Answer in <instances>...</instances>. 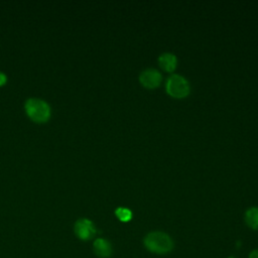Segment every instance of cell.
Returning a JSON list of instances; mask_svg holds the SVG:
<instances>
[{
  "mask_svg": "<svg viewBox=\"0 0 258 258\" xmlns=\"http://www.w3.org/2000/svg\"><path fill=\"white\" fill-rule=\"evenodd\" d=\"M75 232L80 239L89 240L96 234V229L90 220L81 219L75 225Z\"/></svg>",
  "mask_w": 258,
  "mask_h": 258,
  "instance_id": "5",
  "label": "cell"
},
{
  "mask_svg": "<svg viewBox=\"0 0 258 258\" xmlns=\"http://www.w3.org/2000/svg\"><path fill=\"white\" fill-rule=\"evenodd\" d=\"M144 245L147 250L157 254H165L172 250L171 238L163 232H151L144 238Z\"/></svg>",
  "mask_w": 258,
  "mask_h": 258,
  "instance_id": "1",
  "label": "cell"
},
{
  "mask_svg": "<svg viewBox=\"0 0 258 258\" xmlns=\"http://www.w3.org/2000/svg\"><path fill=\"white\" fill-rule=\"evenodd\" d=\"M6 80H7L6 76L2 72H0V86H3L6 83Z\"/></svg>",
  "mask_w": 258,
  "mask_h": 258,
  "instance_id": "10",
  "label": "cell"
},
{
  "mask_svg": "<svg viewBox=\"0 0 258 258\" xmlns=\"http://www.w3.org/2000/svg\"><path fill=\"white\" fill-rule=\"evenodd\" d=\"M139 81L143 87L147 89H154L160 85L162 77L158 71L154 69H147L140 74Z\"/></svg>",
  "mask_w": 258,
  "mask_h": 258,
  "instance_id": "4",
  "label": "cell"
},
{
  "mask_svg": "<svg viewBox=\"0 0 258 258\" xmlns=\"http://www.w3.org/2000/svg\"><path fill=\"white\" fill-rule=\"evenodd\" d=\"M249 258H258V249L253 250V251L250 253Z\"/></svg>",
  "mask_w": 258,
  "mask_h": 258,
  "instance_id": "11",
  "label": "cell"
},
{
  "mask_svg": "<svg viewBox=\"0 0 258 258\" xmlns=\"http://www.w3.org/2000/svg\"><path fill=\"white\" fill-rule=\"evenodd\" d=\"M158 63L159 67L168 73H171L175 70L176 64H177V60L174 54L169 53V52H165L162 53L159 57H158Z\"/></svg>",
  "mask_w": 258,
  "mask_h": 258,
  "instance_id": "6",
  "label": "cell"
},
{
  "mask_svg": "<svg viewBox=\"0 0 258 258\" xmlns=\"http://www.w3.org/2000/svg\"><path fill=\"white\" fill-rule=\"evenodd\" d=\"M115 215L122 222H129L132 219V213L127 208H118V209H116Z\"/></svg>",
  "mask_w": 258,
  "mask_h": 258,
  "instance_id": "9",
  "label": "cell"
},
{
  "mask_svg": "<svg viewBox=\"0 0 258 258\" xmlns=\"http://www.w3.org/2000/svg\"><path fill=\"white\" fill-rule=\"evenodd\" d=\"M25 111L28 117L37 123L46 122L50 117L48 104L39 99H28L25 102Z\"/></svg>",
  "mask_w": 258,
  "mask_h": 258,
  "instance_id": "2",
  "label": "cell"
},
{
  "mask_svg": "<svg viewBox=\"0 0 258 258\" xmlns=\"http://www.w3.org/2000/svg\"><path fill=\"white\" fill-rule=\"evenodd\" d=\"M230 258H233V257H230Z\"/></svg>",
  "mask_w": 258,
  "mask_h": 258,
  "instance_id": "12",
  "label": "cell"
},
{
  "mask_svg": "<svg viewBox=\"0 0 258 258\" xmlns=\"http://www.w3.org/2000/svg\"><path fill=\"white\" fill-rule=\"evenodd\" d=\"M165 89L169 96L176 99L185 98L189 93V85L187 81L179 75L170 76L166 81Z\"/></svg>",
  "mask_w": 258,
  "mask_h": 258,
  "instance_id": "3",
  "label": "cell"
},
{
  "mask_svg": "<svg viewBox=\"0 0 258 258\" xmlns=\"http://www.w3.org/2000/svg\"><path fill=\"white\" fill-rule=\"evenodd\" d=\"M94 250H95V253L102 258L109 257L112 252L110 243L107 240L102 238H99L94 242Z\"/></svg>",
  "mask_w": 258,
  "mask_h": 258,
  "instance_id": "7",
  "label": "cell"
},
{
  "mask_svg": "<svg viewBox=\"0 0 258 258\" xmlns=\"http://www.w3.org/2000/svg\"><path fill=\"white\" fill-rule=\"evenodd\" d=\"M245 221L250 228L258 230V208H250L245 214Z\"/></svg>",
  "mask_w": 258,
  "mask_h": 258,
  "instance_id": "8",
  "label": "cell"
}]
</instances>
